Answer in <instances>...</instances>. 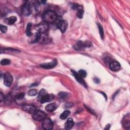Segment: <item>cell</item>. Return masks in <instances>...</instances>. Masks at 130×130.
<instances>
[{"label": "cell", "mask_w": 130, "mask_h": 130, "mask_svg": "<svg viewBox=\"0 0 130 130\" xmlns=\"http://www.w3.org/2000/svg\"><path fill=\"white\" fill-rule=\"evenodd\" d=\"M43 19L44 23L47 24H52L57 20L58 15L54 11L52 10H48L43 14Z\"/></svg>", "instance_id": "cell-1"}, {"label": "cell", "mask_w": 130, "mask_h": 130, "mask_svg": "<svg viewBox=\"0 0 130 130\" xmlns=\"http://www.w3.org/2000/svg\"><path fill=\"white\" fill-rule=\"evenodd\" d=\"M54 96L52 94H47L45 90L42 89L38 96V98L41 103H45L47 102H51L54 99Z\"/></svg>", "instance_id": "cell-2"}, {"label": "cell", "mask_w": 130, "mask_h": 130, "mask_svg": "<svg viewBox=\"0 0 130 130\" xmlns=\"http://www.w3.org/2000/svg\"><path fill=\"white\" fill-rule=\"evenodd\" d=\"M33 118L34 120L36 121H43L45 119L46 117V113L41 110H37L34 114H33Z\"/></svg>", "instance_id": "cell-3"}, {"label": "cell", "mask_w": 130, "mask_h": 130, "mask_svg": "<svg viewBox=\"0 0 130 130\" xmlns=\"http://www.w3.org/2000/svg\"><path fill=\"white\" fill-rule=\"evenodd\" d=\"M91 46V43L89 41L83 42L79 41L74 46V48L76 50H81L86 47H89Z\"/></svg>", "instance_id": "cell-4"}, {"label": "cell", "mask_w": 130, "mask_h": 130, "mask_svg": "<svg viewBox=\"0 0 130 130\" xmlns=\"http://www.w3.org/2000/svg\"><path fill=\"white\" fill-rule=\"evenodd\" d=\"M54 123L50 118H45L43 120L42 127L45 130H50L53 128Z\"/></svg>", "instance_id": "cell-5"}, {"label": "cell", "mask_w": 130, "mask_h": 130, "mask_svg": "<svg viewBox=\"0 0 130 130\" xmlns=\"http://www.w3.org/2000/svg\"><path fill=\"white\" fill-rule=\"evenodd\" d=\"M48 25L45 23H41L36 26V29L38 33L40 34H43L46 33L48 30Z\"/></svg>", "instance_id": "cell-6"}, {"label": "cell", "mask_w": 130, "mask_h": 130, "mask_svg": "<svg viewBox=\"0 0 130 130\" xmlns=\"http://www.w3.org/2000/svg\"><path fill=\"white\" fill-rule=\"evenodd\" d=\"M13 82V77L9 73H6L4 75V83L7 86L9 87L11 86Z\"/></svg>", "instance_id": "cell-7"}, {"label": "cell", "mask_w": 130, "mask_h": 130, "mask_svg": "<svg viewBox=\"0 0 130 130\" xmlns=\"http://www.w3.org/2000/svg\"><path fill=\"white\" fill-rule=\"evenodd\" d=\"M58 28L60 29L62 33H65L68 27V23L65 20H61L57 24Z\"/></svg>", "instance_id": "cell-8"}, {"label": "cell", "mask_w": 130, "mask_h": 130, "mask_svg": "<svg viewBox=\"0 0 130 130\" xmlns=\"http://www.w3.org/2000/svg\"><path fill=\"white\" fill-rule=\"evenodd\" d=\"M23 109L25 111L32 114L37 111L36 107L33 105H25L23 106Z\"/></svg>", "instance_id": "cell-9"}, {"label": "cell", "mask_w": 130, "mask_h": 130, "mask_svg": "<svg viewBox=\"0 0 130 130\" xmlns=\"http://www.w3.org/2000/svg\"><path fill=\"white\" fill-rule=\"evenodd\" d=\"M122 124L123 127L125 129H129L130 127V115L128 113L123 118L122 120Z\"/></svg>", "instance_id": "cell-10"}, {"label": "cell", "mask_w": 130, "mask_h": 130, "mask_svg": "<svg viewBox=\"0 0 130 130\" xmlns=\"http://www.w3.org/2000/svg\"><path fill=\"white\" fill-rule=\"evenodd\" d=\"M22 13L24 16H29L31 13V9L30 4L26 3L22 8Z\"/></svg>", "instance_id": "cell-11"}, {"label": "cell", "mask_w": 130, "mask_h": 130, "mask_svg": "<svg viewBox=\"0 0 130 130\" xmlns=\"http://www.w3.org/2000/svg\"><path fill=\"white\" fill-rule=\"evenodd\" d=\"M58 64V61L57 60H54L52 62L50 63H45V64H42L40 65V66L44 69H50L52 68H54Z\"/></svg>", "instance_id": "cell-12"}, {"label": "cell", "mask_w": 130, "mask_h": 130, "mask_svg": "<svg viewBox=\"0 0 130 130\" xmlns=\"http://www.w3.org/2000/svg\"><path fill=\"white\" fill-rule=\"evenodd\" d=\"M71 71H72V73H73V75H74V76L75 77V79H76V80H77L78 82H79L80 84H81L82 85H83L84 87H87V85H86V83L85 82L84 80H83V78H82L81 76H80L79 75V74H78V73L76 72H75V71L72 70Z\"/></svg>", "instance_id": "cell-13"}, {"label": "cell", "mask_w": 130, "mask_h": 130, "mask_svg": "<svg viewBox=\"0 0 130 130\" xmlns=\"http://www.w3.org/2000/svg\"><path fill=\"white\" fill-rule=\"evenodd\" d=\"M110 69L114 72L118 71L120 69V65L119 63L116 61H112L109 64Z\"/></svg>", "instance_id": "cell-14"}, {"label": "cell", "mask_w": 130, "mask_h": 130, "mask_svg": "<svg viewBox=\"0 0 130 130\" xmlns=\"http://www.w3.org/2000/svg\"><path fill=\"white\" fill-rule=\"evenodd\" d=\"M74 122L72 118H69L65 124V128L67 129H71L74 125Z\"/></svg>", "instance_id": "cell-15"}, {"label": "cell", "mask_w": 130, "mask_h": 130, "mask_svg": "<svg viewBox=\"0 0 130 130\" xmlns=\"http://www.w3.org/2000/svg\"><path fill=\"white\" fill-rule=\"evenodd\" d=\"M57 105L55 103H53L47 105L45 107V109L48 112H53L57 109Z\"/></svg>", "instance_id": "cell-16"}, {"label": "cell", "mask_w": 130, "mask_h": 130, "mask_svg": "<svg viewBox=\"0 0 130 130\" xmlns=\"http://www.w3.org/2000/svg\"><path fill=\"white\" fill-rule=\"evenodd\" d=\"M17 21V17L15 16H11L5 20V22L9 25H12Z\"/></svg>", "instance_id": "cell-17"}, {"label": "cell", "mask_w": 130, "mask_h": 130, "mask_svg": "<svg viewBox=\"0 0 130 130\" xmlns=\"http://www.w3.org/2000/svg\"><path fill=\"white\" fill-rule=\"evenodd\" d=\"M71 112L69 110H65L64 111L60 116V118L62 119H66L68 116L70 115Z\"/></svg>", "instance_id": "cell-18"}, {"label": "cell", "mask_w": 130, "mask_h": 130, "mask_svg": "<svg viewBox=\"0 0 130 130\" xmlns=\"http://www.w3.org/2000/svg\"><path fill=\"white\" fill-rule=\"evenodd\" d=\"M31 28H32V24H29L27 26V29H26V34L29 37H30V36H32Z\"/></svg>", "instance_id": "cell-19"}, {"label": "cell", "mask_w": 130, "mask_h": 130, "mask_svg": "<svg viewBox=\"0 0 130 130\" xmlns=\"http://www.w3.org/2000/svg\"><path fill=\"white\" fill-rule=\"evenodd\" d=\"M97 25H98V29H99V33H100L101 38V39H104V30H103V27L99 24H97Z\"/></svg>", "instance_id": "cell-20"}, {"label": "cell", "mask_w": 130, "mask_h": 130, "mask_svg": "<svg viewBox=\"0 0 130 130\" xmlns=\"http://www.w3.org/2000/svg\"><path fill=\"white\" fill-rule=\"evenodd\" d=\"M59 98H60V99H61V100H65L68 97V93H66V92H60L59 94Z\"/></svg>", "instance_id": "cell-21"}, {"label": "cell", "mask_w": 130, "mask_h": 130, "mask_svg": "<svg viewBox=\"0 0 130 130\" xmlns=\"http://www.w3.org/2000/svg\"><path fill=\"white\" fill-rule=\"evenodd\" d=\"M78 74H79V75L80 76H81L82 78H84L85 77H86V75H87V73L86 72L83 70H80L78 72Z\"/></svg>", "instance_id": "cell-22"}, {"label": "cell", "mask_w": 130, "mask_h": 130, "mask_svg": "<svg viewBox=\"0 0 130 130\" xmlns=\"http://www.w3.org/2000/svg\"><path fill=\"white\" fill-rule=\"evenodd\" d=\"M37 94H38V91L35 89H31L28 91V95L30 96H35L37 95Z\"/></svg>", "instance_id": "cell-23"}, {"label": "cell", "mask_w": 130, "mask_h": 130, "mask_svg": "<svg viewBox=\"0 0 130 130\" xmlns=\"http://www.w3.org/2000/svg\"><path fill=\"white\" fill-rule=\"evenodd\" d=\"M10 60L8 59H3L1 61V64L3 66H6V65H8L10 64Z\"/></svg>", "instance_id": "cell-24"}, {"label": "cell", "mask_w": 130, "mask_h": 130, "mask_svg": "<svg viewBox=\"0 0 130 130\" xmlns=\"http://www.w3.org/2000/svg\"><path fill=\"white\" fill-rule=\"evenodd\" d=\"M25 94L24 93H20L18 94L17 96H16L15 99L17 101L22 100L24 99V98H25Z\"/></svg>", "instance_id": "cell-25"}, {"label": "cell", "mask_w": 130, "mask_h": 130, "mask_svg": "<svg viewBox=\"0 0 130 130\" xmlns=\"http://www.w3.org/2000/svg\"><path fill=\"white\" fill-rule=\"evenodd\" d=\"M83 14H84V11H83V9L77 11V16L78 17H79V18H82L83 17Z\"/></svg>", "instance_id": "cell-26"}, {"label": "cell", "mask_w": 130, "mask_h": 130, "mask_svg": "<svg viewBox=\"0 0 130 130\" xmlns=\"http://www.w3.org/2000/svg\"><path fill=\"white\" fill-rule=\"evenodd\" d=\"M72 8L75 10H77V11H78V10H82L83 9L82 8V7L79 5H78V4H75V5H73V7H72Z\"/></svg>", "instance_id": "cell-27"}, {"label": "cell", "mask_w": 130, "mask_h": 130, "mask_svg": "<svg viewBox=\"0 0 130 130\" xmlns=\"http://www.w3.org/2000/svg\"><path fill=\"white\" fill-rule=\"evenodd\" d=\"M0 30H1V31L3 33H5L7 31V28L6 26L1 25V27H0Z\"/></svg>", "instance_id": "cell-28"}, {"label": "cell", "mask_w": 130, "mask_h": 130, "mask_svg": "<svg viewBox=\"0 0 130 130\" xmlns=\"http://www.w3.org/2000/svg\"><path fill=\"white\" fill-rule=\"evenodd\" d=\"M4 99V96L2 92H1L0 93V100H1V101L2 102Z\"/></svg>", "instance_id": "cell-29"}, {"label": "cell", "mask_w": 130, "mask_h": 130, "mask_svg": "<svg viewBox=\"0 0 130 130\" xmlns=\"http://www.w3.org/2000/svg\"><path fill=\"white\" fill-rule=\"evenodd\" d=\"M71 104H66V106H65V107H66V108H71L72 106H73V104H71V105H70Z\"/></svg>", "instance_id": "cell-30"}]
</instances>
